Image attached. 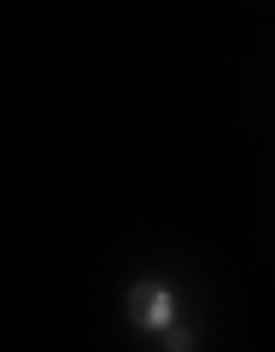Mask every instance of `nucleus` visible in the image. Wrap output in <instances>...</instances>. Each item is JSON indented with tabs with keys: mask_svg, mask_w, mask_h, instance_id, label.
Wrapping results in <instances>:
<instances>
[{
	"mask_svg": "<svg viewBox=\"0 0 275 352\" xmlns=\"http://www.w3.org/2000/svg\"><path fill=\"white\" fill-rule=\"evenodd\" d=\"M129 317H135V329H152V335H164V329L176 323V300L164 282H135L129 288Z\"/></svg>",
	"mask_w": 275,
	"mask_h": 352,
	"instance_id": "obj_1",
	"label": "nucleus"
},
{
	"mask_svg": "<svg viewBox=\"0 0 275 352\" xmlns=\"http://www.w3.org/2000/svg\"><path fill=\"white\" fill-rule=\"evenodd\" d=\"M164 346H170V352H193V335L182 323H170V329H164Z\"/></svg>",
	"mask_w": 275,
	"mask_h": 352,
	"instance_id": "obj_2",
	"label": "nucleus"
}]
</instances>
